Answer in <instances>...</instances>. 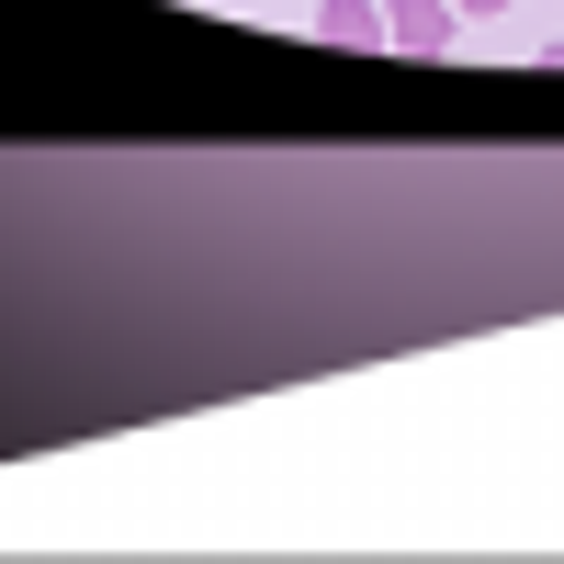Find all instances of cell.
<instances>
[{"label": "cell", "instance_id": "1", "mask_svg": "<svg viewBox=\"0 0 564 564\" xmlns=\"http://www.w3.org/2000/svg\"><path fill=\"white\" fill-rule=\"evenodd\" d=\"M463 12L452 0H384V45H406V57H452Z\"/></svg>", "mask_w": 564, "mask_h": 564}, {"label": "cell", "instance_id": "2", "mask_svg": "<svg viewBox=\"0 0 564 564\" xmlns=\"http://www.w3.org/2000/svg\"><path fill=\"white\" fill-rule=\"evenodd\" d=\"M316 45H384V0H316Z\"/></svg>", "mask_w": 564, "mask_h": 564}, {"label": "cell", "instance_id": "3", "mask_svg": "<svg viewBox=\"0 0 564 564\" xmlns=\"http://www.w3.org/2000/svg\"><path fill=\"white\" fill-rule=\"evenodd\" d=\"M452 12H463V23H486V12H508V0H452Z\"/></svg>", "mask_w": 564, "mask_h": 564}]
</instances>
